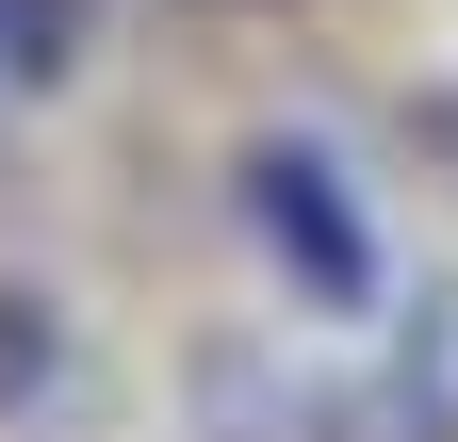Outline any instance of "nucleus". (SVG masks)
I'll return each instance as SVG.
<instances>
[{"label": "nucleus", "mask_w": 458, "mask_h": 442, "mask_svg": "<svg viewBox=\"0 0 458 442\" xmlns=\"http://www.w3.org/2000/svg\"><path fill=\"white\" fill-rule=\"evenodd\" d=\"M66 33L82 0H0V82H66Z\"/></svg>", "instance_id": "obj_2"}, {"label": "nucleus", "mask_w": 458, "mask_h": 442, "mask_svg": "<svg viewBox=\"0 0 458 442\" xmlns=\"http://www.w3.org/2000/svg\"><path fill=\"white\" fill-rule=\"evenodd\" d=\"M246 213H262L278 279H295L311 311H377V230H360V197H344L327 148H262L246 164Z\"/></svg>", "instance_id": "obj_1"}, {"label": "nucleus", "mask_w": 458, "mask_h": 442, "mask_svg": "<svg viewBox=\"0 0 458 442\" xmlns=\"http://www.w3.org/2000/svg\"><path fill=\"white\" fill-rule=\"evenodd\" d=\"M17 377H49V311H33V295H0V394H17Z\"/></svg>", "instance_id": "obj_3"}]
</instances>
